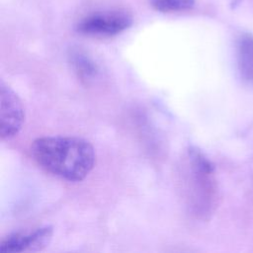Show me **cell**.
<instances>
[{
	"label": "cell",
	"instance_id": "cell-3",
	"mask_svg": "<svg viewBox=\"0 0 253 253\" xmlns=\"http://www.w3.org/2000/svg\"><path fill=\"white\" fill-rule=\"evenodd\" d=\"M131 15L125 10H111L93 13L81 19L76 25L78 33L98 38L117 36L132 25Z\"/></svg>",
	"mask_w": 253,
	"mask_h": 253
},
{
	"label": "cell",
	"instance_id": "cell-1",
	"mask_svg": "<svg viewBox=\"0 0 253 253\" xmlns=\"http://www.w3.org/2000/svg\"><path fill=\"white\" fill-rule=\"evenodd\" d=\"M34 160L46 172L68 182L83 181L93 170V145L78 136H42L31 145Z\"/></svg>",
	"mask_w": 253,
	"mask_h": 253
},
{
	"label": "cell",
	"instance_id": "cell-7",
	"mask_svg": "<svg viewBox=\"0 0 253 253\" xmlns=\"http://www.w3.org/2000/svg\"><path fill=\"white\" fill-rule=\"evenodd\" d=\"M236 58L239 73L244 81L253 84V35H242L236 44Z\"/></svg>",
	"mask_w": 253,
	"mask_h": 253
},
{
	"label": "cell",
	"instance_id": "cell-2",
	"mask_svg": "<svg viewBox=\"0 0 253 253\" xmlns=\"http://www.w3.org/2000/svg\"><path fill=\"white\" fill-rule=\"evenodd\" d=\"M179 185L188 211L206 220L217 204V183L211 161L197 147H189L178 166Z\"/></svg>",
	"mask_w": 253,
	"mask_h": 253
},
{
	"label": "cell",
	"instance_id": "cell-4",
	"mask_svg": "<svg viewBox=\"0 0 253 253\" xmlns=\"http://www.w3.org/2000/svg\"><path fill=\"white\" fill-rule=\"evenodd\" d=\"M0 136L2 140L15 137L25 122V109L17 93L3 80L0 81Z\"/></svg>",
	"mask_w": 253,
	"mask_h": 253
},
{
	"label": "cell",
	"instance_id": "cell-5",
	"mask_svg": "<svg viewBox=\"0 0 253 253\" xmlns=\"http://www.w3.org/2000/svg\"><path fill=\"white\" fill-rule=\"evenodd\" d=\"M53 234L50 225L38 227L33 231L13 232L1 240V253H20L42 251L48 246Z\"/></svg>",
	"mask_w": 253,
	"mask_h": 253
},
{
	"label": "cell",
	"instance_id": "cell-6",
	"mask_svg": "<svg viewBox=\"0 0 253 253\" xmlns=\"http://www.w3.org/2000/svg\"><path fill=\"white\" fill-rule=\"evenodd\" d=\"M69 63L77 78L84 84H90L99 74V66L94 59L80 48H71L68 53Z\"/></svg>",
	"mask_w": 253,
	"mask_h": 253
},
{
	"label": "cell",
	"instance_id": "cell-8",
	"mask_svg": "<svg viewBox=\"0 0 253 253\" xmlns=\"http://www.w3.org/2000/svg\"><path fill=\"white\" fill-rule=\"evenodd\" d=\"M196 0H149L150 5L157 11L163 13L181 12L190 10Z\"/></svg>",
	"mask_w": 253,
	"mask_h": 253
}]
</instances>
